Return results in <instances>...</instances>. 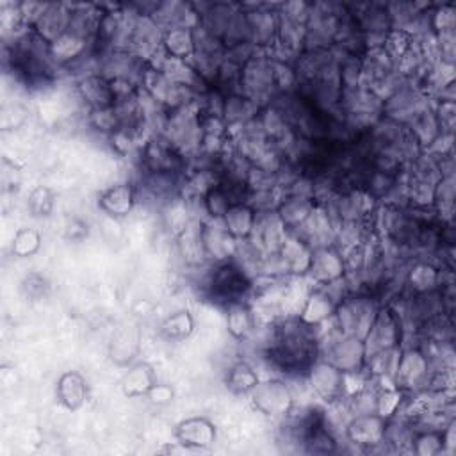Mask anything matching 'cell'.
Masks as SVG:
<instances>
[{
    "instance_id": "5",
    "label": "cell",
    "mask_w": 456,
    "mask_h": 456,
    "mask_svg": "<svg viewBox=\"0 0 456 456\" xmlns=\"http://www.w3.org/2000/svg\"><path fill=\"white\" fill-rule=\"evenodd\" d=\"M403 324L401 319L397 315V312L390 306H379L365 338H363V347H365V358L385 351V349H392V347H399L401 340H403Z\"/></svg>"
},
{
    "instance_id": "13",
    "label": "cell",
    "mask_w": 456,
    "mask_h": 456,
    "mask_svg": "<svg viewBox=\"0 0 456 456\" xmlns=\"http://www.w3.org/2000/svg\"><path fill=\"white\" fill-rule=\"evenodd\" d=\"M337 305V297L326 287L314 285L296 317L310 328H321L333 319Z\"/></svg>"
},
{
    "instance_id": "26",
    "label": "cell",
    "mask_w": 456,
    "mask_h": 456,
    "mask_svg": "<svg viewBox=\"0 0 456 456\" xmlns=\"http://www.w3.org/2000/svg\"><path fill=\"white\" fill-rule=\"evenodd\" d=\"M256 383L258 374L248 362H237L226 374V385L233 394H249Z\"/></svg>"
},
{
    "instance_id": "29",
    "label": "cell",
    "mask_w": 456,
    "mask_h": 456,
    "mask_svg": "<svg viewBox=\"0 0 456 456\" xmlns=\"http://www.w3.org/2000/svg\"><path fill=\"white\" fill-rule=\"evenodd\" d=\"M411 451L422 456H435L444 451V438L442 431L428 429V431H415L411 438Z\"/></svg>"
},
{
    "instance_id": "27",
    "label": "cell",
    "mask_w": 456,
    "mask_h": 456,
    "mask_svg": "<svg viewBox=\"0 0 456 456\" xmlns=\"http://www.w3.org/2000/svg\"><path fill=\"white\" fill-rule=\"evenodd\" d=\"M155 385V376L153 370L146 365V363H139L135 367H132L123 381V388L125 394L130 397H139V395H146L148 390Z\"/></svg>"
},
{
    "instance_id": "14",
    "label": "cell",
    "mask_w": 456,
    "mask_h": 456,
    "mask_svg": "<svg viewBox=\"0 0 456 456\" xmlns=\"http://www.w3.org/2000/svg\"><path fill=\"white\" fill-rule=\"evenodd\" d=\"M203 249L205 256L208 262H224L233 258L235 249H237V239L230 235L226 226L223 224L221 219H208L207 223L203 221Z\"/></svg>"
},
{
    "instance_id": "30",
    "label": "cell",
    "mask_w": 456,
    "mask_h": 456,
    "mask_svg": "<svg viewBox=\"0 0 456 456\" xmlns=\"http://www.w3.org/2000/svg\"><path fill=\"white\" fill-rule=\"evenodd\" d=\"M194 328V321L191 317V314L187 310H182V312H176L173 315H169L162 326H160V331L164 337L167 338H185L191 335Z\"/></svg>"
},
{
    "instance_id": "12",
    "label": "cell",
    "mask_w": 456,
    "mask_h": 456,
    "mask_svg": "<svg viewBox=\"0 0 456 456\" xmlns=\"http://www.w3.org/2000/svg\"><path fill=\"white\" fill-rule=\"evenodd\" d=\"M308 276L315 285H330L346 276L344 258L335 244L314 248Z\"/></svg>"
},
{
    "instance_id": "9",
    "label": "cell",
    "mask_w": 456,
    "mask_h": 456,
    "mask_svg": "<svg viewBox=\"0 0 456 456\" xmlns=\"http://www.w3.org/2000/svg\"><path fill=\"white\" fill-rule=\"evenodd\" d=\"M289 235V230L285 228L283 221L280 219L276 210H265L256 212L255 224L251 228L249 237L246 239L260 255L274 253L281 248Z\"/></svg>"
},
{
    "instance_id": "7",
    "label": "cell",
    "mask_w": 456,
    "mask_h": 456,
    "mask_svg": "<svg viewBox=\"0 0 456 456\" xmlns=\"http://www.w3.org/2000/svg\"><path fill=\"white\" fill-rule=\"evenodd\" d=\"M431 376V367L419 346L401 349L394 374V383L404 392H424Z\"/></svg>"
},
{
    "instance_id": "31",
    "label": "cell",
    "mask_w": 456,
    "mask_h": 456,
    "mask_svg": "<svg viewBox=\"0 0 456 456\" xmlns=\"http://www.w3.org/2000/svg\"><path fill=\"white\" fill-rule=\"evenodd\" d=\"M41 237L39 232L32 228H21L16 232L12 240V253L18 256H30L39 249Z\"/></svg>"
},
{
    "instance_id": "23",
    "label": "cell",
    "mask_w": 456,
    "mask_h": 456,
    "mask_svg": "<svg viewBox=\"0 0 456 456\" xmlns=\"http://www.w3.org/2000/svg\"><path fill=\"white\" fill-rule=\"evenodd\" d=\"M256 212L249 203H233L228 212L223 216V224L230 232V235L237 240H244L249 237L251 228L255 224Z\"/></svg>"
},
{
    "instance_id": "32",
    "label": "cell",
    "mask_w": 456,
    "mask_h": 456,
    "mask_svg": "<svg viewBox=\"0 0 456 456\" xmlns=\"http://www.w3.org/2000/svg\"><path fill=\"white\" fill-rule=\"evenodd\" d=\"M28 207L34 216H46L52 208V194L46 187H37L28 200Z\"/></svg>"
},
{
    "instance_id": "17",
    "label": "cell",
    "mask_w": 456,
    "mask_h": 456,
    "mask_svg": "<svg viewBox=\"0 0 456 456\" xmlns=\"http://www.w3.org/2000/svg\"><path fill=\"white\" fill-rule=\"evenodd\" d=\"M278 251L285 262L289 276L308 274V269L312 264V253H314V249L308 242H305L301 237H297L294 233H289Z\"/></svg>"
},
{
    "instance_id": "1",
    "label": "cell",
    "mask_w": 456,
    "mask_h": 456,
    "mask_svg": "<svg viewBox=\"0 0 456 456\" xmlns=\"http://www.w3.org/2000/svg\"><path fill=\"white\" fill-rule=\"evenodd\" d=\"M267 328L269 333L262 353L271 367L287 376H306L319 358L317 330L306 326L296 315L281 317Z\"/></svg>"
},
{
    "instance_id": "10",
    "label": "cell",
    "mask_w": 456,
    "mask_h": 456,
    "mask_svg": "<svg viewBox=\"0 0 456 456\" xmlns=\"http://www.w3.org/2000/svg\"><path fill=\"white\" fill-rule=\"evenodd\" d=\"M312 390L324 401H342L344 372L324 358H317L306 372Z\"/></svg>"
},
{
    "instance_id": "28",
    "label": "cell",
    "mask_w": 456,
    "mask_h": 456,
    "mask_svg": "<svg viewBox=\"0 0 456 456\" xmlns=\"http://www.w3.org/2000/svg\"><path fill=\"white\" fill-rule=\"evenodd\" d=\"M232 205H233V200L221 182L210 187L203 196V208H205V214H208V219H223V216L228 212Z\"/></svg>"
},
{
    "instance_id": "33",
    "label": "cell",
    "mask_w": 456,
    "mask_h": 456,
    "mask_svg": "<svg viewBox=\"0 0 456 456\" xmlns=\"http://www.w3.org/2000/svg\"><path fill=\"white\" fill-rule=\"evenodd\" d=\"M146 395H150V399H151L153 403L164 404V403H167V401L173 397V390H171L167 385H157V383H155V385L148 390Z\"/></svg>"
},
{
    "instance_id": "21",
    "label": "cell",
    "mask_w": 456,
    "mask_h": 456,
    "mask_svg": "<svg viewBox=\"0 0 456 456\" xmlns=\"http://www.w3.org/2000/svg\"><path fill=\"white\" fill-rule=\"evenodd\" d=\"M194 28L175 27L162 34V53L173 59L189 61L194 55Z\"/></svg>"
},
{
    "instance_id": "19",
    "label": "cell",
    "mask_w": 456,
    "mask_h": 456,
    "mask_svg": "<svg viewBox=\"0 0 456 456\" xmlns=\"http://www.w3.org/2000/svg\"><path fill=\"white\" fill-rule=\"evenodd\" d=\"M175 435L185 447H208L216 440V428L203 417H192L180 422Z\"/></svg>"
},
{
    "instance_id": "22",
    "label": "cell",
    "mask_w": 456,
    "mask_h": 456,
    "mask_svg": "<svg viewBox=\"0 0 456 456\" xmlns=\"http://www.w3.org/2000/svg\"><path fill=\"white\" fill-rule=\"evenodd\" d=\"M442 271L426 260L415 262L406 271V287L410 289L411 294L435 290L442 285Z\"/></svg>"
},
{
    "instance_id": "25",
    "label": "cell",
    "mask_w": 456,
    "mask_h": 456,
    "mask_svg": "<svg viewBox=\"0 0 456 456\" xmlns=\"http://www.w3.org/2000/svg\"><path fill=\"white\" fill-rule=\"evenodd\" d=\"M86 394H87L86 381H84V378H82L78 372L69 370V372H64V374L59 378V383H57V399H59L61 404H64L68 410H77V408L84 403Z\"/></svg>"
},
{
    "instance_id": "24",
    "label": "cell",
    "mask_w": 456,
    "mask_h": 456,
    "mask_svg": "<svg viewBox=\"0 0 456 456\" xmlns=\"http://www.w3.org/2000/svg\"><path fill=\"white\" fill-rule=\"evenodd\" d=\"M226 328L237 340H246L256 328V319L249 303H235L226 308Z\"/></svg>"
},
{
    "instance_id": "15",
    "label": "cell",
    "mask_w": 456,
    "mask_h": 456,
    "mask_svg": "<svg viewBox=\"0 0 456 456\" xmlns=\"http://www.w3.org/2000/svg\"><path fill=\"white\" fill-rule=\"evenodd\" d=\"M71 16V9L66 4H43L39 9V14L36 16L32 23V30L41 36L46 43L57 41L68 28Z\"/></svg>"
},
{
    "instance_id": "20",
    "label": "cell",
    "mask_w": 456,
    "mask_h": 456,
    "mask_svg": "<svg viewBox=\"0 0 456 456\" xmlns=\"http://www.w3.org/2000/svg\"><path fill=\"white\" fill-rule=\"evenodd\" d=\"M98 205L105 214L123 217L130 214L135 205V191L130 183H118L100 194Z\"/></svg>"
},
{
    "instance_id": "2",
    "label": "cell",
    "mask_w": 456,
    "mask_h": 456,
    "mask_svg": "<svg viewBox=\"0 0 456 456\" xmlns=\"http://www.w3.org/2000/svg\"><path fill=\"white\" fill-rule=\"evenodd\" d=\"M201 292L212 301L224 308L235 303H248V297L253 296L255 281L248 273L233 260L210 262L208 271L200 281Z\"/></svg>"
},
{
    "instance_id": "3",
    "label": "cell",
    "mask_w": 456,
    "mask_h": 456,
    "mask_svg": "<svg viewBox=\"0 0 456 456\" xmlns=\"http://www.w3.org/2000/svg\"><path fill=\"white\" fill-rule=\"evenodd\" d=\"M239 91L260 109L269 105L278 94L274 80V57L258 50L240 66Z\"/></svg>"
},
{
    "instance_id": "8",
    "label": "cell",
    "mask_w": 456,
    "mask_h": 456,
    "mask_svg": "<svg viewBox=\"0 0 456 456\" xmlns=\"http://www.w3.org/2000/svg\"><path fill=\"white\" fill-rule=\"evenodd\" d=\"M249 395L255 408L269 417H287L294 406L292 392L281 379H258Z\"/></svg>"
},
{
    "instance_id": "18",
    "label": "cell",
    "mask_w": 456,
    "mask_h": 456,
    "mask_svg": "<svg viewBox=\"0 0 456 456\" xmlns=\"http://www.w3.org/2000/svg\"><path fill=\"white\" fill-rule=\"evenodd\" d=\"M315 208L314 198H303V196H283L280 205L276 207V212L280 219L283 221L289 233L297 232L305 221L310 217V214Z\"/></svg>"
},
{
    "instance_id": "11",
    "label": "cell",
    "mask_w": 456,
    "mask_h": 456,
    "mask_svg": "<svg viewBox=\"0 0 456 456\" xmlns=\"http://www.w3.org/2000/svg\"><path fill=\"white\" fill-rule=\"evenodd\" d=\"M385 428L387 419H383L381 415L360 413L353 415L351 420L346 424V436L351 444L358 447L374 449L385 444Z\"/></svg>"
},
{
    "instance_id": "16",
    "label": "cell",
    "mask_w": 456,
    "mask_h": 456,
    "mask_svg": "<svg viewBox=\"0 0 456 456\" xmlns=\"http://www.w3.org/2000/svg\"><path fill=\"white\" fill-rule=\"evenodd\" d=\"M80 98L91 110L110 109L116 103V93L112 82L102 73H86L77 84Z\"/></svg>"
},
{
    "instance_id": "4",
    "label": "cell",
    "mask_w": 456,
    "mask_h": 456,
    "mask_svg": "<svg viewBox=\"0 0 456 456\" xmlns=\"http://www.w3.org/2000/svg\"><path fill=\"white\" fill-rule=\"evenodd\" d=\"M378 310V299L370 292H349L335 308V326L342 335L363 340Z\"/></svg>"
},
{
    "instance_id": "6",
    "label": "cell",
    "mask_w": 456,
    "mask_h": 456,
    "mask_svg": "<svg viewBox=\"0 0 456 456\" xmlns=\"http://www.w3.org/2000/svg\"><path fill=\"white\" fill-rule=\"evenodd\" d=\"M141 166L142 171L153 173H175L185 175V157L162 135H151L141 146Z\"/></svg>"
}]
</instances>
